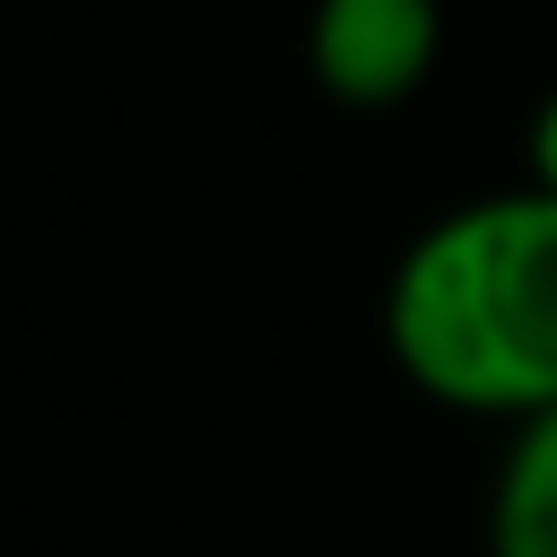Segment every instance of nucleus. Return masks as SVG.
<instances>
[{
    "instance_id": "nucleus-4",
    "label": "nucleus",
    "mask_w": 557,
    "mask_h": 557,
    "mask_svg": "<svg viewBox=\"0 0 557 557\" xmlns=\"http://www.w3.org/2000/svg\"><path fill=\"white\" fill-rule=\"evenodd\" d=\"M522 183L557 191V87H540L522 113Z\"/></svg>"
},
{
    "instance_id": "nucleus-3",
    "label": "nucleus",
    "mask_w": 557,
    "mask_h": 557,
    "mask_svg": "<svg viewBox=\"0 0 557 557\" xmlns=\"http://www.w3.org/2000/svg\"><path fill=\"white\" fill-rule=\"evenodd\" d=\"M487 557H557V409L505 426L487 479Z\"/></svg>"
},
{
    "instance_id": "nucleus-1",
    "label": "nucleus",
    "mask_w": 557,
    "mask_h": 557,
    "mask_svg": "<svg viewBox=\"0 0 557 557\" xmlns=\"http://www.w3.org/2000/svg\"><path fill=\"white\" fill-rule=\"evenodd\" d=\"M383 357L453 418L557 409V191L505 183L426 218L383 278Z\"/></svg>"
},
{
    "instance_id": "nucleus-2",
    "label": "nucleus",
    "mask_w": 557,
    "mask_h": 557,
    "mask_svg": "<svg viewBox=\"0 0 557 557\" xmlns=\"http://www.w3.org/2000/svg\"><path fill=\"white\" fill-rule=\"evenodd\" d=\"M444 61V0H313L305 70L339 113H400Z\"/></svg>"
}]
</instances>
